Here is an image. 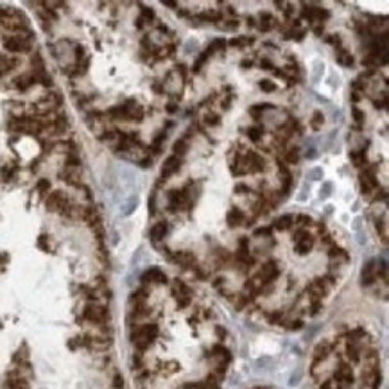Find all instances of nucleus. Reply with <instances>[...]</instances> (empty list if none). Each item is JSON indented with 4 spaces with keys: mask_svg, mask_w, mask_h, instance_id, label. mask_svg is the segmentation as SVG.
Returning a JSON list of instances; mask_svg holds the SVG:
<instances>
[{
    "mask_svg": "<svg viewBox=\"0 0 389 389\" xmlns=\"http://www.w3.org/2000/svg\"><path fill=\"white\" fill-rule=\"evenodd\" d=\"M156 337H158V325H154V323L142 325V327H138L136 330H133L131 334L133 343H135V346L138 350L149 348Z\"/></svg>",
    "mask_w": 389,
    "mask_h": 389,
    "instance_id": "f257e3e1",
    "label": "nucleus"
},
{
    "mask_svg": "<svg viewBox=\"0 0 389 389\" xmlns=\"http://www.w3.org/2000/svg\"><path fill=\"white\" fill-rule=\"evenodd\" d=\"M294 239H296V242H294V250H296L298 255H307L308 251L312 250L314 239L308 235L305 230H298L296 235H294Z\"/></svg>",
    "mask_w": 389,
    "mask_h": 389,
    "instance_id": "f03ea898",
    "label": "nucleus"
},
{
    "mask_svg": "<svg viewBox=\"0 0 389 389\" xmlns=\"http://www.w3.org/2000/svg\"><path fill=\"white\" fill-rule=\"evenodd\" d=\"M47 208L52 210V212L65 213V210L68 208V199L63 192H52L51 198L47 199Z\"/></svg>",
    "mask_w": 389,
    "mask_h": 389,
    "instance_id": "7ed1b4c3",
    "label": "nucleus"
},
{
    "mask_svg": "<svg viewBox=\"0 0 389 389\" xmlns=\"http://www.w3.org/2000/svg\"><path fill=\"white\" fill-rule=\"evenodd\" d=\"M29 41H26V38H18V36H11L4 40V48L9 52H23L29 51Z\"/></svg>",
    "mask_w": 389,
    "mask_h": 389,
    "instance_id": "20e7f679",
    "label": "nucleus"
},
{
    "mask_svg": "<svg viewBox=\"0 0 389 389\" xmlns=\"http://www.w3.org/2000/svg\"><path fill=\"white\" fill-rule=\"evenodd\" d=\"M142 282L143 283H167V276L162 269L151 268L142 275Z\"/></svg>",
    "mask_w": 389,
    "mask_h": 389,
    "instance_id": "39448f33",
    "label": "nucleus"
},
{
    "mask_svg": "<svg viewBox=\"0 0 389 389\" xmlns=\"http://www.w3.org/2000/svg\"><path fill=\"white\" fill-rule=\"evenodd\" d=\"M85 316L92 323H103L106 320V308L99 307V305H88L85 310Z\"/></svg>",
    "mask_w": 389,
    "mask_h": 389,
    "instance_id": "423d86ee",
    "label": "nucleus"
},
{
    "mask_svg": "<svg viewBox=\"0 0 389 389\" xmlns=\"http://www.w3.org/2000/svg\"><path fill=\"white\" fill-rule=\"evenodd\" d=\"M181 167V158H178V156H169V158L165 160V163H163V169H162V176L163 178H169L173 176L174 173H178Z\"/></svg>",
    "mask_w": 389,
    "mask_h": 389,
    "instance_id": "0eeeda50",
    "label": "nucleus"
},
{
    "mask_svg": "<svg viewBox=\"0 0 389 389\" xmlns=\"http://www.w3.org/2000/svg\"><path fill=\"white\" fill-rule=\"evenodd\" d=\"M375 280H377V269H375V262L370 260L362 269V285H373Z\"/></svg>",
    "mask_w": 389,
    "mask_h": 389,
    "instance_id": "6e6552de",
    "label": "nucleus"
},
{
    "mask_svg": "<svg viewBox=\"0 0 389 389\" xmlns=\"http://www.w3.org/2000/svg\"><path fill=\"white\" fill-rule=\"evenodd\" d=\"M377 178H375L373 171H364V173H360V188H362V192H370L371 188L377 187Z\"/></svg>",
    "mask_w": 389,
    "mask_h": 389,
    "instance_id": "1a4fd4ad",
    "label": "nucleus"
},
{
    "mask_svg": "<svg viewBox=\"0 0 389 389\" xmlns=\"http://www.w3.org/2000/svg\"><path fill=\"white\" fill-rule=\"evenodd\" d=\"M334 378H335L337 382H341V385H343V384H352V382H353L352 368L346 366V364H341V366H339V370L335 371Z\"/></svg>",
    "mask_w": 389,
    "mask_h": 389,
    "instance_id": "9d476101",
    "label": "nucleus"
},
{
    "mask_svg": "<svg viewBox=\"0 0 389 389\" xmlns=\"http://www.w3.org/2000/svg\"><path fill=\"white\" fill-rule=\"evenodd\" d=\"M169 199H171V212H176V208H180V206L187 201V188H183V190H173Z\"/></svg>",
    "mask_w": 389,
    "mask_h": 389,
    "instance_id": "9b49d317",
    "label": "nucleus"
},
{
    "mask_svg": "<svg viewBox=\"0 0 389 389\" xmlns=\"http://www.w3.org/2000/svg\"><path fill=\"white\" fill-rule=\"evenodd\" d=\"M332 352V345L328 341H321L318 343V346L314 348V360H325L330 357Z\"/></svg>",
    "mask_w": 389,
    "mask_h": 389,
    "instance_id": "f8f14e48",
    "label": "nucleus"
},
{
    "mask_svg": "<svg viewBox=\"0 0 389 389\" xmlns=\"http://www.w3.org/2000/svg\"><path fill=\"white\" fill-rule=\"evenodd\" d=\"M173 260L176 262V264L188 268V265H192L196 262V255L190 253V251H178V253L173 257Z\"/></svg>",
    "mask_w": 389,
    "mask_h": 389,
    "instance_id": "ddd939ff",
    "label": "nucleus"
},
{
    "mask_svg": "<svg viewBox=\"0 0 389 389\" xmlns=\"http://www.w3.org/2000/svg\"><path fill=\"white\" fill-rule=\"evenodd\" d=\"M242 221H244V213L240 212L239 208H233V210H230V212H228V215H226V223L230 224L231 228L240 226V224H242Z\"/></svg>",
    "mask_w": 389,
    "mask_h": 389,
    "instance_id": "4468645a",
    "label": "nucleus"
},
{
    "mask_svg": "<svg viewBox=\"0 0 389 389\" xmlns=\"http://www.w3.org/2000/svg\"><path fill=\"white\" fill-rule=\"evenodd\" d=\"M167 231H169V226H167V223H158V224H154L153 228H151V239L153 240H162L163 237L167 235Z\"/></svg>",
    "mask_w": 389,
    "mask_h": 389,
    "instance_id": "2eb2a0df",
    "label": "nucleus"
},
{
    "mask_svg": "<svg viewBox=\"0 0 389 389\" xmlns=\"http://www.w3.org/2000/svg\"><path fill=\"white\" fill-rule=\"evenodd\" d=\"M350 160L353 162V165L355 167H364L368 163V158H366V153L364 151H352L350 153Z\"/></svg>",
    "mask_w": 389,
    "mask_h": 389,
    "instance_id": "dca6fc26",
    "label": "nucleus"
},
{
    "mask_svg": "<svg viewBox=\"0 0 389 389\" xmlns=\"http://www.w3.org/2000/svg\"><path fill=\"white\" fill-rule=\"evenodd\" d=\"M15 65H18V59H9L6 56H0V76H4L6 72L13 70Z\"/></svg>",
    "mask_w": 389,
    "mask_h": 389,
    "instance_id": "f3484780",
    "label": "nucleus"
},
{
    "mask_svg": "<svg viewBox=\"0 0 389 389\" xmlns=\"http://www.w3.org/2000/svg\"><path fill=\"white\" fill-rule=\"evenodd\" d=\"M290 224H294V217L293 215H282L280 219L275 221V228L280 231H285L290 228Z\"/></svg>",
    "mask_w": 389,
    "mask_h": 389,
    "instance_id": "a211bd4d",
    "label": "nucleus"
},
{
    "mask_svg": "<svg viewBox=\"0 0 389 389\" xmlns=\"http://www.w3.org/2000/svg\"><path fill=\"white\" fill-rule=\"evenodd\" d=\"M34 81H36V79H34L33 76H22V77H18V79H16L15 85H16V88H18V90H27L29 86H33Z\"/></svg>",
    "mask_w": 389,
    "mask_h": 389,
    "instance_id": "6ab92c4d",
    "label": "nucleus"
},
{
    "mask_svg": "<svg viewBox=\"0 0 389 389\" xmlns=\"http://www.w3.org/2000/svg\"><path fill=\"white\" fill-rule=\"evenodd\" d=\"M337 61L341 63L343 66H346V68H352L353 63H355V59H353V56L348 54V52H339V54H337Z\"/></svg>",
    "mask_w": 389,
    "mask_h": 389,
    "instance_id": "aec40b11",
    "label": "nucleus"
},
{
    "mask_svg": "<svg viewBox=\"0 0 389 389\" xmlns=\"http://www.w3.org/2000/svg\"><path fill=\"white\" fill-rule=\"evenodd\" d=\"M187 149H188L187 140H180V142H176V143H174V147H173L174 156H178V158H181V156H183V154L187 153Z\"/></svg>",
    "mask_w": 389,
    "mask_h": 389,
    "instance_id": "412c9836",
    "label": "nucleus"
},
{
    "mask_svg": "<svg viewBox=\"0 0 389 389\" xmlns=\"http://www.w3.org/2000/svg\"><path fill=\"white\" fill-rule=\"evenodd\" d=\"M328 257L330 258H341V260H348V255H346V251L345 250H341V248H337V246H332L330 248V251H328Z\"/></svg>",
    "mask_w": 389,
    "mask_h": 389,
    "instance_id": "4be33fe9",
    "label": "nucleus"
},
{
    "mask_svg": "<svg viewBox=\"0 0 389 389\" xmlns=\"http://www.w3.org/2000/svg\"><path fill=\"white\" fill-rule=\"evenodd\" d=\"M262 133H264V129H262L260 126H253V128L248 129V136H250L253 142H258V140H260Z\"/></svg>",
    "mask_w": 389,
    "mask_h": 389,
    "instance_id": "5701e85b",
    "label": "nucleus"
},
{
    "mask_svg": "<svg viewBox=\"0 0 389 389\" xmlns=\"http://www.w3.org/2000/svg\"><path fill=\"white\" fill-rule=\"evenodd\" d=\"M250 43H253V38H248V36H239L230 41L231 47H244V45H250Z\"/></svg>",
    "mask_w": 389,
    "mask_h": 389,
    "instance_id": "b1692460",
    "label": "nucleus"
},
{
    "mask_svg": "<svg viewBox=\"0 0 389 389\" xmlns=\"http://www.w3.org/2000/svg\"><path fill=\"white\" fill-rule=\"evenodd\" d=\"M285 160L289 163H296L298 160H300V149H298V147H293V149H289V151H287V154H285Z\"/></svg>",
    "mask_w": 389,
    "mask_h": 389,
    "instance_id": "393cba45",
    "label": "nucleus"
},
{
    "mask_svg": "<svg viewBox=\"0 0 389 389\" xmlns=\"http://www.w3.org/2000/svg\"><path fill=\"white\" fill-rule=\"evenodd\" d=\"M136 206H138V198H131L124 205V212H122V213H124V215H129V213H133V210H135Z\"/></svg>",
    "mask_w": 389,
    "mask_h": 389,
    "instance_id": "a878e982",
    "label": "nucleus"
},
{
    "mask_svg": "<svg viewBox=\"0 0 389 389\" xmlns=\"http://www.w3.org/2000/svg\"><path fill=\"white\" fill-rule=\"evenodd\" d=\"M262 18V26H260V31H269L271 29V23H273V18L271 15H265V13H262L260 15Z\"/></svg>",
    "mask_w": 389,
    "mask_h": 389,
    "instance_id": "bb28decb",
    "label": "nucleus"
},
{
    "mask_svg": "<svg viewBox=\"0 0 389 389\" xmlns=\"http://www.w3.org/2000/svg\"><path fill=\"white\" fill-rule=\"evenodd\" d=\"M352 117H353V120L359 124V128H360V124L364 122V118H366V115L362 113V111L359 110V108H352Z\"/></svg>",
    "mask_w": 389,
    "mask_h": 389,
    "instance_id": "cd10ccee",
    "label": "nucleus"
},
{
    "mask_svg": "<svg viewBox=\"0 0 389 389\" xmlns=\"http://www.w3.org/2000/svg\"><path fill=\"white\" fill-rule=\"evenodd\" d=\"M362 65L364 66H377L378 65V56H375V54H368L366 58L362 59Z\"/></svg>",
    "mask_w": 389,
    "mask_h": 389,
    "instance_id": "c85d7f7f",
    "label": "nucleus"
},
{
    "mask_svg": "<svg viewBox=\"0 0 389 389\" xmlns=\"http://www.w3.org/2000/svg\"><path fill=\"white\" fill-rule=\"evenodd\" d=\"M314 11H316V8H312V6H303V18H307L308 22H314Z\"/></svg>",
    "mask_w": 389,
    "mask_h": 389,
    "instance_id": "c756f323",
    "label": "nucleus"
},
{
    "mask_svg": "<svg viewBox=\"0 0 389 389\" xmlns=\"http://www.w3.org/2000/svg\"><path fill=\"white\" fill-rule=\"evenodd\" d=\"M52 128H54L56 133H59V135H61V133L66 131V128H68V126H66V120H65V118H59V120L54 122V126H52Z\"/></svg>",
    "mask_w": 389,
    "mask_h": 389,
    "instance_id": "7c9ffc66",
    "label": "nucleus"
},
{
    "mask_svg": "<svg viewBox=\"0 0 389 389\" xmlns=\"http://www.w3.org/2000/svg\"><path fill=\"white\" fill-rule=\"evenodd\" d=\"M205 124L208 126H217L219 124V115L212 113V111H208V113L205 115Z\"/></svg>",
    "mask_w": 389,
    "mask_h": 389,
    "instance_id": "2f4dec72",
    "label": "nucleus"
},
{
    "mask_svg": "<svg viewBox=\"0 0 389 389\" xmlns=\"http://www.w3.org/2000/svg\"><path fill=\"white\" fill-rule=\"evenodd\" d=\"M226 47V41L223 40V38H217L215 41H212V45H210V51L212 52H215V51H223V48Z\"/></svg>",
    "mask_w": 389,
    "mask_h": 389,
    "instance_id": "473e14b6",
    "label": "nucleus"
},
{
    "mask_svg": "<svg viewBox=\"0 0 389 389\" xmlns=\"http://www.w3.org/2000/svg\"><path fill=\"white\" fill-rule=\"evenodd\" d=\"M323 120H325L323 113H321V111H316V113H314V117H312V128L314 129H320L321 124H323Z\"/></svg>",
    "mask_w": 389,
    "mask_h": 389,
    "instance_id": "72a5a7b5",
    "label": "nucleus"
},
{
    "mask_svg": "<svg viewBox=\"0 0 389 389\" xmlns=\"http://www.w3.org/2000/svg\"><path fill=\"white\" fill-rule=\"evenodd\" d=\"M142 20H145V22H153L154 20V13H153V9H149V8H142V16H140Z\"/></svg>",
    "mask_w": 389,
    "mask_h": 389,
    "instance_id": "f704fd0d",
    "label": "nucleus"
},
{
    "mask_svg": "<svg viewBox=\"0 0 389 389\" xmlns=\"http://www.w3.org/2000/svg\"><path fill=\"white\" fill-rule=\"evenodd\" d=\"M48 188H51V181H48V180H40V181H38V190H40L41 194H45Z\"/></svg>",
    "mask_w": 389,
    "mask_h": 389,
    "instance_id": "c9c22d12",
    "label": "nucleus"
},
{
    "mask_svg": "<svg viewBox=\"0 0 389 389\" xmlns=\"http://www.w3.org/2000/svg\"><path fill=\"white\" fill-rule=\"evenodd\" d=\"M260 88L264 90V92H275L276 86H275V83H271V81H260Z\"/></svg>",
    "mask_w": 389,
    "mask_h": 389,
    "instance_id": "e433bc0d",
    "label": "nucleus"
},
{
    "mask_svg": "<svg viewBox=\"0 0 389 389\" xmlns=\"http://www.w3.org/2000/svg\"><path fill=\"white\" fill-rule=\"evenodd\" d=\"M255 235L257 237H271V228H258V230H255Z\"/></svg>",
    "mask_w": 389,
    "mask_h": 389,
    "instance_id": "4c0bfd02",
    "label": "nucleus"
},
{
    "mask_svg": "<svg viewBox=\"0 0 389 389\" xmlns=\"http://www.w3.org/2000/svg\"><path fill=\"white\" fill-rule=\"evenodd\" d=\"M282 318H283V312H280V310H276V312L269 314V321H271L273 325L278 323V321H282Z\"/></svg>",
    "mask_w": 389,
    "mask_h": 389,
    "instance_id": "58836bf2",
    "label": "nucleus"
},
{
    "mask_svg": "<svg viewBox=\"0 0 389 389\" xmlns=\"http://www.w3.org/2000/svg\"><path fill=\"white\" fill-rule=\"evenodd\" d=\"M163 138H165V133H160V135H156V138H154V142H153V147L156 151H160V145H162Z\"/></svg>",
    "mask_w": 389,
    "mask_h": 389,
    "instance_id": "ea45409f",
    "label": "nucleus"
},
{
    "mask_svg": "<svg viewBox=\"0 0 389 389\" xmlns=\"http://www.w3.org/2000/svg\"><path fill=\"white\" fill-rule=\"evenodd\" d=\"M330 192H332V183H325L323 187H321V198H328L330 196Z\"/></svg>",
    "mask_w": 389,
    "mask_h": 389,
    "instance_id": "a19ab883",
    "label": "nucleus"
},
{
    "mask_svg": "<svg viewBox=\"0 0 389 389\" xmlns=\"http://www.w3.org/2000/svg\"><path fill=\"white\" fill-rule=\"evenodd\" d=\"M115 138H117V133L115 131H108V133H104V135L101 136V140H104V142H113Z\"/></svg>",
    "mask_w": 389,
    "mask_h": 389,
    "instance_id": "79ce46f5",
    "label": "nucleus"
},
{
    "mask_svg": "<svg viewBox=\"0 0 389 389\" xmlns=\"http://www.w3.org/2000/svg\"><path fill=\"white\" fill-rule=\"evenodd\" d=\"M321 176H323V171L321 169H314L312 173H308V178H310V180H320Z\"/></svg>",
    "mask_w": 389,
    "mask_h": 389,
    "instance_id": "37998d69",
    "label": "nucleus"
},
{
    "mask_svg": "<svg viewBox=\"0 0 389 389\" xmlns=\"http://www.w3.org/2000/svg\"><path fill=\"white\" fill-rule=\"evenodd\" d=\"M352 88L355 90V92H359V90H364V88H366V85H364V83L360 81V79H357V81L352 83Z\"/></svg>",
    "mask_w": 389,
    "mask_h": 389,
    "instance_id": "c03bdc74",
    "label": "nucleus"
},
{
    "mask_svg": "<svg viewBox=\"0 0 389 389\" xmlns=\"http://www.w3.org/2000/svg\"><path fill=\"white\" fill-rule=\"evenodd\" d=\"M301 327H303V321H301V320L290 321V325H289V328H290V330H300Z\"/></svg>",
    "mask_w": 389,
    "mask_h": 389,
    "instance_id": "a18cd8bd",
    "label": "nucleus"
},
{
    "mask_svg": "<svg viewBox=\"0 0 389 389\" xmlns=\"http://www.w3.org/2000/svg\"><path fill=\"white\" fill-rule=\"evenodd\" d=\"M296 223L300 224V226H307L308 223H310V217H307V215H300L296 219Z\"/></svg>",
    "mask_w": 389,
    "mask_h": 389,
    "instance_id": "49530a36",
    "label": "nucleus"
},
{
    "mask_svg": "<svg viewBox=\"0 0 389 389\" xmlns=\"http://www.w3.org/2000/svg\"><path fill=\"white\" fill-rule=\"evenodd\" d=\"M305 156H307L308 160H314V158H316V156H318V154H316V149H314V147H310V149H307V154H305Z\"/></svg>",
    "mask_w": 389,
    "mask_h": 389,
    "instance_id": "de8ad7c7",
    "label": "nucleus"
},
{
    "mask_svg": "<svg viewBox=\"0 0 389 389\" xmlns=\"http://www.w3.org/2000/svg\"><path fill=\"white\" fill-rule=\"evenodd\" d=\"M320 389H332V380L328 378V380H325L323 384L320 385Z\"/></svg>",
    "mask_w": 389,
    "mask_h": 389,
    "instance_id": "09e8293b",
    "label": "nucleus"
},
{
    "mask_svg": "<svg viewBox=\"0 0 389 389\" xmlns=\"http://www.w3.org/2000/svg\"><path fill=\"white\" fill-rule=\"evenodd\" d=\"M115 387H117V389L122 387V377H120V375H117V377H115Z\"/></svg>",
    "mask_w": 389,
    "mask_h": 389,
    "instance_id": "8fccbe9b",
    "label": "nucleus"
},
{
    "mask_svg": "<svg viewBox=\"0 0 389 389\" xmlns=\"http://www.w3.org/2000/svg\"><path fill=\"white\" fill-rule=\"evenodd\" d=\"M235 192H250V188H248L246 185H237V187H235Z\"/></svg>",
    "mask_w": 389,
    "mask_h": 389,
    "instance_id": "3c124183",
    "label": "nucleus"
},
{
    "mask_svg": "<svg viewBox=\"0 0 389 389\" xmlns=\"http://www.w3.org/2000/svg\"><path fill=\"white\" fill-rule=\"evenodd\" d=\"M163 4L169 6V8H174V9L178 8V4H176V2H173V0H163Z\"/></svg>",
    "mask_w": 389,
    "mask_h": 389,
    "instance_id": "603ef678",
    "label": "nucleus"
},
{
    "mask_svg": "<svg viewBox=\"0 0 389 389\" xmlns=\"http://www.w3.org/2000/svg\"><path fill=\"white\" fill-rule=\"evenodd\" d=\"M262 68H273L271 61H269V59H264V61H262Z\"/></svg>",
    "mask_w": 389,
    "mask_h": 389,
    "instance_id": "864d4df0",
    "label": "nucleus"
},
{
    "mask_svg": "<svg viewBox=\"0 0 389 389\" xmlns=\"http://www.w3.org/2000/svg\"><path fill=\"white\" fill-rule=\"evenodd\" d=\"M2 176H4V178H8V180H9V178H11V171H9V169H6V167H4V169H2Z\"/></svg>",
    "mask_w": 389,
    "mask_h": 389,
    "instance_id": "5fc2aeb1",
    "label": "nucleus"
},
{
    "mask_svg": "<svg viewBox=\"0 0 389 389\" xmlns=\"http://www.w3.org/2000/svg\"><path fill=\"white\" fill-rule=\"evenodd\" d=\"M149 212H151V213H154V196L149 199Z\"/></svg>",
    "mask_w": 389,
    "mask_h": 389,
    "instance_id": "6e6d98bb",
    "label": "nucleus"
},
{
    "mask_svg": "<svg viewBox=\"0 0 389 389\" xmlns=\"http://www.w3.org/2000/svg\"><path fill=\"white\" fill-rule=\"evenodd\" d=\"M352 101H353V103H359V101H360L359 92H353V93H352Z\"/></svg>",
    "mask_w": 389,
    "mask_h": 389,
    "instance_id": "4d7b16f0",
    "label": "nucleus"
},
{
    "mask_svg": "<svg viewBox=\"0 0 389 389\" xmlns=\"http://www.w3.org/2000/svg\"><path fill=\"white\" fill-rule=\"evenodd\" d=\"M242 66H244V68H250V66H253V61H250V59H244Z\"/></svg>",
    "mask_w": 389,
    "mask_h": 389,
    "instance_id": "13d9d810",
    "label": "nucleus"
},
{
    "mask_svg": "<svg viewBox=\"0 0 389 389\" xmlns=\"http://www.w3.org/2000/svg\"><path fill=\"white\" fill-rule=\"evenodd\" d=\"M176 110H178L176 104H169V106H167V111H169V113H174Z\"/></svg>",
    "mask_w": 389,
    "mask_h": 389,
    "instance_id": "bf43d9fd",
    "label": "nucleus"
},
{
    "mask_svg": "<svg viewBox=\"0 0 389 389\" xmlns=\"http://www.w3.org/2000/svg\"><path fill=\"white\" fill-rule=\"evenodd\" d=\"M373 106L375 108H384L385 103H382V101H373Z\"/></svg>",
    "mask_w": 389,
    "mask_h": 389,
    "instance_id": "052dcab7",
    "label": "nucleus"
},
{
    "mask_svg": "<svg viewBox=\"0 0 389 389\" xmlns=\"http://www.w3.org/2000/svg\"><path fill=\"white\" fill-rule=\"evenodd\" d=\"M323 242H325V244H330V242H332V239L327 235V237H323Z\"/></svg>",
    "mask_w": 389,
    "mask_h": 389,
    "instance_id": "680f3d73",
    "label": "nucleus"
}]
</instances>
